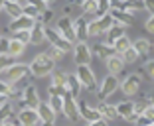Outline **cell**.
Listing matches in <instances>:
<instances>
[{"label": "cell", "mask_w": 154, "mask_h": 126, "mask_svg": "<svg viewBox=\"0 0 154 126\" xmlns=\"http://www.w3.org/2000/svg\"><path fill=\"white\" fill-rule=\"evenodd\" d=\"M54 69H55V63L51 61V59L48 57L45 53H40V55H36V57H34L32 63H30L28 71L32 73L34 77H48V75H51V73H54Z\"/></svg>", "instance_id": "obj_1"}, {"label": "cell", "mask_w": 154, "mask_h": 126, "mask_svg": "<svg viewBox=\"0 0 154 126\" xmlns=\"http://www.w3.org/2000/svg\"><path fill=\"white\" fill-rule=\"evenodd\" d=\"M28 65H8V67L2 71V83H4L6 87H10V85H16L18 81H22L24 77L28 75Z\"/></svg>", "instance_id": "obj_2"}, {"label": "cell", "mask_w": 154, "mask_h": 126, "mask_svg": "<svg viewBox=\"0 0 154 126\" xmlns=\"http://www.w3.org/2000/svg\"><path fill=\"white\" fill-rule=\"evenodd\" d=\"M113 26V20L111 16H103V18H93L87 22V36L89 38H97V36H103L111 30Z\"/></svg>", "instance_id": "obj_3"}, {"label": "cell", "mask_w": 154, "mask_h": 126, "mask_svg": "<svg viewBox=\"0 0 154 126\" xmlns=\"http://www.w3.org/2000/svg\"><path fill=\"white\" fill-rule=\"evenodd\" d=\"M75 77L81 89H87V91H97V79H95V73L89 65H79L75 71Z\"/></svg>", "instance_id": "obj_4"}, {"label": "cell", "mask_w": 154, "mask_h": 126, "mask_svg": "<svg viewBox=\"0 0 154 126\" xmlns=\"http://www.w3.org/2000/svg\"><path fill=\"white\" fill-rule=\"evenodd\" d=\"M140 85H142V79L136 73H128V75H125V79H121L119 81V87H121V91L127 97H134V94L140 93Z\"/></svg>", "instance_id": "obj_5"}, {"label": "cell", "mask_w": 154, "mask_h": 126, "mask_svg": "<svg viewBox=\"0 0 154 126\" xmlns=\"http://www.w3.org/2000/svg\"><path fill=\"white\" fill-rule=\"evenodd\" d=\"M117 89H119V79L113 75H107V77H103V81H101L99 89H97V97H99L101 103H105Z\"/></svg>", "instance_id": "obj_6"}, {"label": "cell", "mask_w": 154, "mask_h": 126, "mask_svg": "<svg viewBox=\"0 0 154 126\" xmlns=\"http://www.w3.org/2000/svg\"><path fill=\"white\" fill-rule=\"evenodd\" d=\"M44 38L51 44V47H57V50H61L63 53L71 51V44H67V41L57 34V30H54V28H44Z\"/></svg>", "instance_id": "obj_7"}, {"label": "cell", "mask_w": 154, "mask_h": 126, "mask_svg": "<svg viewBox=\"0 0 154 126\" xmlns=\"http://www.w3.org/2000/svg\"><path fill=\"white\" fill-rule=\"evenodd\" d=\"M55 30H57V34L63 38L67 44L73 45V44L77 41V40H75V32H73V22H71V18H69V16H61Z\"/></svg>", "instance_id": "obj_8"}, {"label": "cell", "mask_w": 154, "mask_h": 126, "mask_svg": "<svg viewBox=\"0 0 154 126\" xmlns=\"http://www.w3.org/2000/svg\"><path fill=\"white\" fill-rule=\"evenodd\" d=\"M73 57H75L77 67L79 65H89L93 53H91V47L87 45V41H77L75 47H73Z\"/></svg>", "instance_id": "obj_9"}, {"label": "cell", "mask_w": 154, "mask_h": 126, "mask_svg": "<svg viewBox=\"0 0 154 126\" xmlns=\"http://www.w3.org/2000/svg\"><path fill=\"white\" fill-rule=\"evenodd\" d=\"M105 65H107V71H109V75H113V77H119V75H122L125 73V61H122V57L121 55H117V53H113L111 57H107L105 59Z\"/></svg>", "instance_id": "obj_10"}, {"label": "cell", "mask_w": 154, "mask_h": 126, "mask_svg": "<svg viewBox=\"0 0 154 126\" xmlns=\"http://www.w3.org/2000/svg\"><path fill=\"white\" fill-rule=\"evenodd\" d=\"M77 110H79V116L83 118V120L89 124V122H95L99 120V112H97L95 106H91V104H87V100H79L77 103Z\"/></svg>", "instance_id": "obj_11"}, {"label": "cell", "mask_w": 154, "mask_h": 126, "mask_svg": "<svg viewBox=\"0 0 154 126\" xmlns=\"http://www.w3.org/2000/svg\"><path fill=\"white\" fill-rule=\"evenodd\" d=\"M109 16H111V20H113L115 26L128 28V26H132V24H134V18H132V14H127V12H122V10H115V8H111Z\"/></svg>", "instance_id": "obj_12"}, {"label": "cell", "mask_w": 154, "mask_h": 126, "mask_svg": "<svg viewBox=\"0 0 154 126\" xmlns=\"http://www.w3.org/2000/svg\"><path fill=\"white\" fill-rule=\"evenodd\" d=\"M18 122L22 126H38L40 124V116L34 108H22L18 114Z\"/></svg>", "instance_id": "obj_13"}, {"label": "cell", "mask_w": 154, "mask_h": 126, "mask_svg": "<svg viewBox=\"0 0 154 126\" xmlns=\"http://www.w3.org/2000/svg\"><path fill=\"white\" fill-rule=\"evenodd\" d=\"M36 112H38V116H40V122H44V124H51V126H54L55 118H57V114L50 108L48 103H40L38 108H36Z\"/></svg>", "instance_id": "obj_14"}, {"label": "cell", "mask_w": 154, "mask_h": 126, "mask_svg": "<svg viewBox=\"0 0 154 126\" xmlns=\"http://www.w3.org/2000/svg\"><path fill=\"white\" fill-rule=\"evenodd\" d=\"M34 24H36V20L28 18V16H20V18L12 20V24H10V30L14 32V34H18V32H30L34 28Z\"/></svg>", "instance_id": "obj_15"}, {"label": "cell", "mask_w": 154, "mask_h": 126, "mask_svg": "<svg viewBox=\"0 0 154 126\" xmlns=\"http://www.w3.org/2000/svg\"><path fill=\"white\" fill-rule=\"evenodd\" d=\"M97 112H99V116L103 118V120H107V122H113V120H117V110H115V104H109L107 100L105 103H99L97 104Z\"/></svg>", "instance_id": "obj_16"}, {"label": "cell", "mask_w": 154, "mask_h": 126, "mask_svg": "<svg viewBox=\"0 0 154 126\" xmlns=\"http://www.w3.org/2000/svg\"><path fill=\"white\" fill-rule=\"evenodd\" d=\"M61 112L65 114V116L69 118V120H77L79 118V110H77V100L71 99L69 94H65L63 97V110Z\"/></svg>", "instance_id": "obj_17"}, {"label": "cell", "mask_w": 154, "mask_h": 126, "mask_svg": "<svg viewBox=\"0 0 154 126\" xmlns=\"http://www.w3.org/2000/svg\"><path fill=\"white\" fill-rule=\"evenodd\" d=\"M87 22L89 20L85 16H79V18L73 22V32H75V40L77 41H87Z\"/></svg>", "instance_id": "obj_18"}, {"label": "cell", "mask_w": 154, "mask_h": 126, "mask_svg": "<svg viewBox=\"0 0 154 126\" xmlns=\"http://www.w3.org/2000/svg\"><path fill=\"white\" fill-rule=\"evenodd\" d=\"M24 104H26V108H34L36 110L38 104H40V97H38V91L36 87H26L24 89Z\"/></svg>", "instance_id": "obj_19"}, {"label": "cell", "mask_w": 154, "mask_h": 126, "mask_svg": "<svg viewBox=\"0 0 154 126\" xmlns=\"http://www.w3.org/2000/svg\"><path fill=\"white\" fill-rule=\"evenodd\" d=\"M132 50L136 51V55L140 59H148V55H150V41L148 40H144V38H138V40L132 44Z\"/></svg>", "instance_id": "obj_20"}, {"label": "cell", "mask_w": 154, "mask_h": 126, "mask_svg": "<svg viewBox=\"0 0 154 126\" xmlns=\"http://www.w3.org/2000/svg\"><path fill=\"white\" fill-rule=\"evenodd\" d=\"M24 51H26V45H24L22 41L14 40V38L10 41H6V55H8V57H18Z\"/></svg>", "instance_id": "obj_21"}, {"label": "cell", "mask_w": 154, "mask_h": 126, "mask_svg": "<svg viewBox=\"0 0 154 126\" xmlns=\"http://www.w3.org/2000/svg\"><path fill=\"white\" fill-rule=\"evenodd\" d=\"M65 91H67V94L71 97V99H77V97H79V93H81V85H79V81H77L75 75H67Z\"/></svg>", "instance_id": "obj_22"}, {"label": "cell", "mask_w": 154, "mask_h": 126, "mask_svg": "<svg viewBox=\"0 0 154 126\" xmlns=\"http://www.w3.org/2000/svg\"><path fill=\"white\" fill-rule=\"evenodd\" d=\"M122 36H127V34H125V28H121V26H111V30L107 32V34H105V44H109V45H113L115 41L117 40H121Z\"/></svg>", "instance_id": "obj_23"}, {"label": "cell", "mask_w": 154, "mask_h": 126, "mask_svg": "<svg viewBox=\"0 0 154 126\" xmlns=\"http://www.w3.org/2000/svg\"><path fill=\"white\" fill-rule=\"evenodd\" d=\"M44 24L42 22H36L34 24V28L30 30V44H34V45H38V44H42V41L45 40L44 38Z\"/></svg>", "instance_id": "obj_24"}, {"label": "cell", "mask_w": 154, "mask_h": 126, "mask_svg": "<svg viewBox=\"0 0 154 126\" xmlns=\"http://www.w3.org/2000/svg\"><path fill=\"white\" fill-rule=\"evenodd\" d=\"M91 53H95L99 59H107V57H111V55L115 53V50H113V45H109V44H97L93 50H91Z\"/></svg>", "instance_id": "obj_25"}, {"label": "cell", "mask_w": 154, "mask_h": 126, "mask_svg": "<svg viewBox=\"0 0 154 126\" xmlns=\"http://www.w3.org/2000/svg\"><path fill=\"white\" fill-rule=\"evenodd\" d=\"M136 75H138V77L142 75V77H146L148 81H154V59H148L142 67H138Z\"/></svg>", "instance_id": "obj_26"}, {"label": "cell", "mask_w": 154, "mask_h": 126, "mask_svg": "<svg viewBox=\"0 0 154 126\" xmlns=\"http://www.w3.org/2000/svg\"><path fill=\"white\" fill-rule=\"evenodd\" d=\"M115 110H117V116L119 118L131 116V114H132V100H125V103L115 104Z\"/></svg>", "instance_id": "obj_27"}, {"label": "cell", "mask_w": 154, "mask_h": 126, "mask_svg": "<svg viewBox=\"0 0 154 126\" xmlns=\"http://www.w3.org/2000/svg\"><path fill=\"white\" fill-rule=\"evenodd\" d=\"M2 8L8 12V16H12L14 20L20 18V16H24L22 14V6H20V2H4L2 4Z\"/></svg>", "instance_id": "obj_28"}, {"label": "cell", "mask_w": 154, "mask_h": 126, "mask_svg": "<svg viewBox=\"0 0 154 126\" xmlns=\"http://www.w3.org/2000/svg\"><path fill=\"white\" fill-rule=\"evenodd\" d=\"M148 104H150L148 97H140V99L132 100V112H134L136 116H142V112L146 110V106H148Z\"/></svg>", "instance_id": "obj_29"}, {"label": "cell", "mask_w": 154, "mask_h": 126, "mask_svg": "<svg viewBox=\"0 0 154 126\" xmlns=\"http://www.w3.org/2000/svg\"><path fill=\"white\" fill-rule=\"evenodd\" d=\"M131 45H132V41L128 40L127 36H122L121 40H117V41L113 44V50H115V53H117V55H122L125 51L128 50V47H131Z\"/></svg>", "instance_id": "obj_30"}, {"label": "cell", "mask_w": 154, "mask_h": 126, "mask_svg": "<svg viewBox=\"0 0 154 126\" xmlns=\"http://www.w3.org/2000/svg\"><path fill=\"white\" fill-rule=\"evenodd\" d=\"M65 83H67V73L65 71H54L51 73V85L50 87H63L65 89Z\"/></svg>", "instance_id": "obj_31"}, {"label": "cell", "mask_w": 154, "mask_h": 126, "mask_svg": "<svg viewBox=\"0 0 154 126\" xmlns=\"http://www.w3.org/2000/svg\"><path fill=\"white\" fill-rule=\"evenodd\" d=\"M81 10H83V16H93L95 18L97 14V0H85V2H81Z\"/></svg>", "instance_id": "obj_32"}, {"label": "cell", "mask_w": 154, "mask_h": 126, "mask_svg": "<svg viewBox=\"0 0 154 126\" xmlns=\"http://www.w3.org/2000/svg\"><path fill=\"white\" fill-rule=\"evenodd\" d=\"M109 12H111V0H97V14H95V18L109 16Z\"/></svg>", "instance_id": "obj_33"}, {"label": "cell", "mask_w": 154, "mask_h": 126, "mask_svg": "<svg viewBox=\"0 0 154 126\" xmlns=\"http://www.w3.org/2000/svg\"><path fill=\"white\" fill-rule=\"evenodd\" d=\"M121 57H122V61H125V65H134V63L140 61V57H138V55H136V51L132 50V45H131V47H128V50L121 55Z\"/></svg>", "instance_id": "obj_34"}, {"label": "cell", "mask_w": 154, "mask_h": 126, "mask_svg": "<svg viewBox=\"0 0 154 126\" xmlns=\"http://www.w3.org/2000/svg\"><path fill=\"white\" fill-rule=\"evenodd\" d=\"M50 108L54 110L55 114L57 112H61L63 110V97H57V94H50Z\"/></svg>", "instance_id": "obj_35"}, {"label": "cell", "mask_w": 154, "mask_h": 126, "mask_svg": "<svg viewBox=\"0 0 154 126\" xmlns=\"http://www.w3.org/2000/svg\"><path fill=\"white\" fill-rule=\"evenodd\" d=\"M45 55H48V57H50L51 59V61H59V59H63V51H61V50H57V47H50V50H48V51H45Z\"/></svg>", "instance_id": "obj_36"}, {"label": "cell", "mask_w": 154, "mask_h": 126, "mask_svg": "<svg viewBox=\"0 0 154 126\" xmlns=\"http://www.w3.org/2000/svg\"><path fill=\"white\" fill-rule=\"evenodd\" d=\"M142 118H146L150 124L154 122V106H152V104H148V106H146V110L142 112Z\"/></svg>", "instance_id": "obj_37"}, {"label": "cell", "mask_w": 154, "mask_h": 126, "mask_svg": "<svg viewBox=\"0 0 154 126\" xmlns=\"http://www.w3.org/2000/svg\"><path fill=\"white\" fill-rule=\"evenodd\" d=\"M14 40L22 41L24 45H26V44H30V32H18V34H16V38H14Z\"/></svg>", "instance_id": "obj_38"}, {"label": "cell", "mask_w": 154, "mask_h": 126, "mask_svg": "<svg viewBox=\"0 0 154 126\" xmlns=\"http://www.w3.org/2000/svg\"><path fill=\"white\" fill-rule=\"evenodd\" d=\"M144 30L150 32V34H154V16H148V20L144 22Z\"/></svg>", "instance_id": "obj_39"}, {"label": "cell", "mask_w": 154, "mask_h": 126, "mask_svg": "<svg viewBox=\"0 0 154 126\" xmlns=\"http://www.w3.org/2000/svg\"><path fill=\"white\" fill-rule=\"evenodd\" d=\"M144 10H148L150 16H154V0H144Z\"/></svg>", "instance_id": "obj_40"}, {"label": "cell", "mask_w": 154, "mask_h": 126, "mask_svg": "<svg viewBox=\"0 0 154 126\" xmlns=\"http://www.w3.org/2000/svg\"><path fill=\"white\" fill-rule=\"evenodd\" d=\"M8 55H0V71H4L6 67H8Z\"/></svg>", "instance_id": "obj_41"}, {"label": "cell", "mask_w": 154, "mask_h": 126, "mask_svg": "<svg viewBox=\"0 0 154 126\" xmlns=\"http://www.w3.org/2000/svg\"><path fill=\"white\" fill-rule=\"evenodd\" d=\"M85 126H109V122H107V120H103V118H99V120L89 122V124H85Z\"/></svg>", "instance_id": "obj_42"}, {"label": "cell", "mask_w": 154, "mask_h": 126, "mask_svg": "<svg viewBox=\"0 0 154 126\" xmlns=\"http://www.w3.org/2000/svg\"><path fill=\"white\" fill-rule=\"evenodd\" d=\"M125 120H127V122H128V124H136V120H138V116H136V114H134V112H132V114H131V116H127V118H125Z\"/></svg>", "instance_id": "obj_43"}, {"label": "cell", "mask_w": 154, "mask_h": 126, "mask_svg": "<svg viewBox=\"0 0 154 126\" xmlns=\"http://www.w3.org/2000/svg\"><path fill=\"white\" fill-rule=\"evenodd\" d=\"M148 100H150V104H152V106H154V93H152V94H150V97H148Z\"/></svg>", "instance_id": "obj_44"}, {"label": "cell", "mask_w": 154, "mask_h": 126, "mask_svg": "<svg viewBox=\"0 0 154 126\" xmlns=\"http://www.w3.org/2000/svg\"><path fill=\"white\" fill-rule=\"evenodd\" d=\"M2 126H16V124H12V122H4Z\"/></svg>", "instance_id": "obj_45"}, {"label": "cell", "mask_w": 154, "mask_h": 126, "mask_svg": "<svg viewBox=\"0 0 154 126\" xmlns=\"http://www.w3.org/2000/svg\"><path fill=\"white\" fill-rule=\"evenodd\" d=\"M148 126H154V122H152V124H148Z\"/></svg>", "instance_id": "obj_46"}, {"label": "cell", "mask_w": 154, "mask_h": 126, "mask_svg": "<svg viewBox=\"0 0 154 126\" xmlns=\"http://www.w3.org/2000/svg\"><path fill=\"white\" fill-rule=\"evenodd\" d=\"M0 44H2V38H0Z\"/></svg>", "instance_id": "obj_47"}, {"label": "cell", "mask_w": 154, "mask_h": 126, "mask_svg": "<svg viewBox=\"0 0 154 126\" xmlns=\"http://www.w3.org/2000/svg\"><path fill=\"white\" fill-rule=\"evenodd\" d=\"M152 47H154V44H152Z\"/></svg>", "instance_id": "obj_48"}]
</instances>
